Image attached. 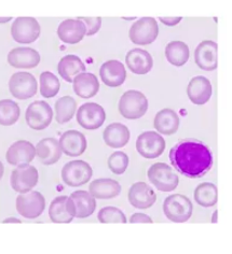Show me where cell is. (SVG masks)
I'll use <instances>...</instances> for the list:
<instances>
[{
    "mask_svg": "<svg viewBox=\"0 0 232 254\" xmlns=\"http://www.w3.org/2000/svg\"><path fill=\"white\" fill-rule=\"evenodd\" d=\"M125 20H127V21H132V20H135V17H125Z\"/></svg>",
    "mask_w": 232,
    "mask_h": 254,
    "instance_id": "f6af8a7d",
    "label": "cell"
},
{
    "mask_svg": "<svg viewBox=\"0 0 232 254\" xmlns=\"http://www.w3.org/2000/svg\"><path fill=\"white\" fill-rule=\"evenodd\" d=\"M87 29L85 24L79 18H69L63 21L57 28V36L64 43H79L86 36Z\"/></svg>",
    "mask_w": 232,
    "mask_h": 254,
    "instance_id": "d6986e66",
    "label": "cell"
},
{
    "mask_svg": "<svg viewBox=\"0 0 232 254\" xmlns=\"http://www.w3.org/2000/svg\"><path fill=\"white\" fill-rule=\"evenodd\" d=\"M62 149L56 138H43L36 145V156L43 165H53L62 156Z\"/></svg>",
    "mask_w": 232,
    "mask_h": 254,
    "instance_id": "d4e9b609",
    "label": "cell"
},
{
    "mask_svg": "<svg viewBox=\"0 0 232 254\" xmlns=\"http://www.w3.org/2000/svg\"><path fill=\"white\" fill-rule=\"evenodd\" d=\"M101 223H126V217L121 209L117 207H104L98 213Z\"/></svg>",
    "mask_w": 232,
    "mask_h": 254,
    "instance_id": "d590c367",
    "label": "cell"
},
{
    "mask_svg": "<svg viewBox=\"0 0 232 254\" xmlns=\"http://www.w3.org/2000/svg\"><path fill=\"white\" fill-rule=\"evenodd\" d=\"M148 179L161 192H172L178 186V176L165 163H156L148 170Z\"/></svg>",
    "mask_w": 232,
    "mask_h": 254,
    "instance_id": "277c9868",
    "label": "cell"
},
{
    "mask_svg": "<svg viewBox=\"0 0 232 254\" xmlns=\"http://www.w3.org/2000/svg\"><path fill=\"white\" fill-rule=\"evenodd\" d=\"M55 120L57 123L65 124L75 116L77 103L72 96H63L55 103Z\"/></svg>",
    "mask_w": 232,
    "mask_h": 254,
    "instance_id": "d6a6232c",
    "label": "cell"
},
{
    "mask_svg": "<svg viewBox=\"0 0 232 254\" xmlns=\"http://www.w3.org/2000/svg\"><path fill=\"white\" fill-rule=\"evenodd\" d=\"M217 219H218V211L215 210L213 212V217H212V223H217Z\"/></svg>",
    "mask_w": 232,
    "mask_h": 254,
    "instance_id": "b9f144b4",
    "label": "cell"
},
{
    "mask_svg": "<svg viewBox=\"0 0 232 254\" xmlns=\"http://www.w3.org/2000/svg\"><path fill=\"white\" fill-rule=\"evenodd\" d=\"M21 110L15 101L11 99L0 100V125L11 126L20 119Z\"/></svg>",
    "mask_w": 232,
    "mask_h": 254,
    "instance_id": "836d02e7",
    "label": "cell"
},
{
    "mask_svg": "<svg viewBox=\"0 0 232 254\" xmlns=\"http://www.w3.org/2000/svg\"><path fill=\"white\" fill-rule=\"evenodd\" d=\"M11 35L18 43H31L40 35V25L34 17H17L12 24Z\"/></svg>",
    "mask_w": 232,
    "mask_h": 254,
    "instance_id": "30bf717a",
    "label": "cell"
},
{
    "mask_svg": "<svg viewBox=\"0 0 232 254\" xmlns=\"http://www.w3.org/2000/svg\"><path fill=\"white\" fill-rule=\"evenodd\" d=\"M159 35V26L153 17H141L130 28V39L138 46H147L156 41Z\"/></svg>",
    "mask_w": 232,
    "mask_h": 254,
    "instance_id": "5b68a950",
    "label": "cell"
},
{
    "mask_svg": "<svg viewBox=\"0 0 232 254\" xmlns=\"http://www.w3.org/2000/svg\"><path fill=\"white\" fill-rule=\"evenodd\" d=\"M57 71L61 77L69 83H73L77 75L86 72V65L77 55H66L60 61L57 65Z\"/></svg>",
    "mask_w": 232,
    "mask_h": 254,
    "instance_id": "83f0119b",
    "label": "cell"
},
{
    "mask_svg": "<svg viewBox=\"0 0 232 254\" xmlns=\"http://www.w3.org/2000/svg\"><path fill=\"white\" fill-rule=\"evenodd\" d=\"M160 21L165 24L166 26H175V25L182 21V17H160Z\"/></svg>",
    "mask_w": 232,
    "mask_h": 254,
    "instance_id": "ab89813d",
    "label": "cell"
},
{
    "mask_svg": "<svg viewBox=\"0 0 232 254\" xmlns=\"http://www.w3.org/2000/svg\"><path fill=\"white\" fill-rule=\"evenodd\" d=\"M12 20V17H0V24H3V23H7L9 21Z\"/></svg>",
    "mask_w": 232,
    "mask_h": 254,
    "instance_id": "7bdbcfd3",
    "label": "cell"
},
{
    "mask_svg": "<svg viewBox=\"0 0 232 254\" xmlns=\"http://www.w3.org/2000/svg\"><path fill=\"white\" fill-rule=\"evenodd\" d=\"M9 90L12 96L24 100L35 96L38 90V84L33 74L20 71L14 73L10 78Z\"/></svg>",
    "mask_w": 232,
    "mask_h": 254,
    "instance_id": "9c48e42d",
    "label": "cell"
},
{
    "mask_svg": "<svg viewBox=\"0 0 232 254\" xmlns=\"http://www.w3.org/2000/svg\"><path fill=\"white\" fill-rule=\"evenodd\" d=\"M60 81L56 75L50 71L40 74V93L44 98H52L60 91Z\"/></svg>",
    "mask_w": 232,
    "mask_h": 254,
    "instance_id": "e575fe53",
    "label": "cell"
},
{
    "mask_svg": "<svg viewBox=\"0 0 232 254\" xmlns=\"http://www.w3.org/2000/svg\"><path fill=\"white\" fill-rule=\"evenodd\" d=\"M60 145L63 153L68 156H79L85 153L87 150L88 142L86 136L81 131L76 129L67 130L60 138Z\"/></svg>",
    "mask_w": 232,
    "mask_h": 254,
    "instance_id": "e0dca14e",
    "label": "cell"
},
{
    "mask_svg": "<svg viewBox=\"0 0 232 254\" xmlns=\"http://www.w3.org/2000/svg\"><path fill=\"white\" fill-rule=\"evenodd\" d=\"M3 173H4V167H3V164L0 162V180H1V178L3 176Z\"/></svg>",
    "mask_w": 232,
    "mask_h": 254,
    "instance_id": "ee69618b",
    "label": "cell"
},
{
    "mask_svg": "<svg viewBox=\"0 0 232 254\" xmlns=\"http://www.w3.org/2000/svg\"><path fill=\"white\" fill-rule=\"evenodd\" d=\"M102 81L109 87H118L123 84L126 71L123 64L117 60H112L103 64L100 69Z\"/></svg>",
    "mask_w": 232,
    "mask_h": 254,
    "instance_id": "ffe728a7",
    "label": "cell"
},
{
    "mask_svg": "<svg viewBox=\"0 0 232 254\" xmlns=\"http://www.w3.org/2000/svg\"><path fill=\"white\" fill-rule=\"evenodd\" d=\"M130 130L124 124L121 123L109 124L104 132H103V138H104L105 143L108 147L114 149L124 147L130 140Z\"/></svg>",
    "mask_w": 232,
    "mask_h": 254,
    "instance_id": "4316f807",
    "label": "cell"
},
{
    "mask_svg": "<svg viewBox=\"0 0 232 254\" xmlns=\"http://www.w3.org/2000/svg\"><path fill=\"white\" fill-rule=\"evenodd\" d=\"M195 199L200 206L204 208L215 206L218 200L217 187L210 182L199 184L195 190Z\"/></svg>",
    "mask_w": 232,
    "mask_h": 254,
    "instance_id": "1f68e13d",
    "label": "cell"
},
{
    "mask_svg": "<svg viewBox=\"0 0 232 254\" xmlns=\"http://www.w3.org/2000/svg\"><path fill=\"white\" fill-rule=\"evenodd\" d=\"M39 175L35 166L31 165H24V166L17 167L12 171L10 182L11 187L15 192L23 194L27 193L33 190L38 183Z\"/></svg>",
    "mask_w": 232,
    "mask_h": 254,
    "instance_id": "4fadbf2b",
    "label": "cell"
},
{
    "mask_svg": "<svg viewBox=\"0 0 232 254\" xmlns=\"http://www.w3.org/2000/svg\"><path fill=\"white\" fill-rule=\"evenodd\" d=\"M46 208V199L37 190L23 193L16 198V210L26 219H36L43 213Z\"/></svg>",
    "mask_w": 232,
    "mask_h": 254,
    "instance_id": "52a82bcc",
    "label": "cell"
},
{
    "mask_svg": "<svg viewBox=\"0 0 232 254\" xmlns=\"http://www.w3.org/2000/svg\"><path fill=\"white\" fill-rule=\"evenodd\" d=\"M49 217L54 223H70L76 218V207L68 196H57L49 207Z\"/></svg>",
    "mask_w": 232,
    "mask_h": 254,
    "instance_id": "5bb4252c",
    "label": "cell"
},
{
    "mask_svg": "<svg viewBox=\"0 0 232 254\" xmlns=\"http://www.w3.org/2000/svg\"><path fill=\"white\" fill-rule=\"evenodd\" d=\"M92 168L85 161H72L62 169V179L69 187L77 188L90 181L92 177Z\"/></svg>",
    "mask_w": 232,
    "mask_h": 254,
    "instance_id": "ba28073f",
    "label": "cell"
},
{
    "mask_svg": "<svg viewBox=\"0 0 232 254\" xmlns=\"http://www.w3.org/2000/svg\"><path fill=\"white\" fill-rule=\"evenodd\" d=\"M128 166V156L122 151L114 152L108 158V167L114 174L122 175L124 174Z\"/></svg>",
    "mask_w": 232,
    "mask_h": 254,
    "instance_id": "8d00e7d4",
    "label": "cell"
},
{
    "mask_svg": "<svg viewBox=\"0 0 232 254\" xmlns=\"http://www.w3.org/2000/svg\"><path fill=\"white\" fill-rule=\"evenodd\" d=\"M157 200V195L152 188L145 182H136L128 190V201L137 209L150 208Z\"/></svg>",
    "mask_w": 232,
    "mask_h": 254,
    "instance_id": "ac0fdd59",
    "label": "cell"
},
{
    "mask_svg": "<svg viewBox=\"0 0 232 254\" xmlns=\"http://www.w3.org/2000/svg\"><path fill=\"white\" fill-rule=\"evenodd\" d=\"M36 156L35 145L26 140H18L8 149L5 153V160L13 166L20 167L28 165Z\"/></svg>",
    "mask_w": 232,
    "mask_h": 254,
    "instance_id": "9a60e30c",
    "label": "cell"
},
{
    "mask_svg": "<svg viewBox=\"0 0 232 254\" xmlns=\"http://www.w3.org/2000/svg\"><path fill=\"white\" fill-rule=\"evenodd\" d=\"M165 56L173 66L182 67L189 60V48L183 41H172L165 48Z\"/></svg>",
    "mask_w": 232,
    "mask_h": 254,
    "instance_id": "4dcf8cb0",
    "label": "cell"
},
{
    "mask_svg": "<svg viewBox=\"0 0 232 254\" xmlns=\"http://www.w3.org/2000/svg\"><path fill=\"white\" fill-rule=\"evenodd\" d=\"M89 193L95 199H112L121 193V186L118 181L109 178H101L91 182Z\"/></svg>",
    "mask_w": 232,
    "mask_h": 254,
    "instance_id": "cb8c5ba5",
    "label": "cell"
},
{
    "mask_svg": "<svg viewBox=\"0 0 232 254\" xmlns=\"http://www.w3.org/2000/svg\"><path fill=\"white\" fill-rule=\"evenodd\" d=\"M53 119V111L51 106L43 100H37L31 103L25 113V120L31 129H46Z\"/></svg>",
    "mask_w": 232,
    "mask_h": 254,
    "instance_id": "8992f818",
    "label": "cell"
},
{
    "mask_svg": "<svg viewBox=\"0 0 232 254\" xmlns=\"http://www.w3.org/2000/svg\"><path fill=\"white\" fill-rule=\"evenodd\" d=\"M130 223H153L152 219L145 213H134L130 218Z\"/></svg>",
    "mask_w": 232,
    "mask_h": 254,
    "instance_id": "f35d334b",
    "label": "cell"
},
{
    "mask_svg": "<svg viewBox=\"0 0 232 254\" xmlns=\"http://www.w3.org/2000/svg\"><path fill=\"white\" fill-rule=\"evenodd\" d=\"M8 63L14 68H35L40 63V54L31 48H15L8 54Z\"/></svg>",
    "mask_w": 232,
    "mask_h": 254,
    "instance_id": "44dd1931",
    "label": "cell"
},
{
    "mask_svg": "<svg viewBox=\"0 0 232 254\" xmlns=\"http://www.w3.org/2000/svg\"><path fill=\"white\" fill-rule=\"evenodd\" d=\"M171 163L178 173L188 178H201L213 166V153L208 145L197 139H184L170 151Z\"/></svg>",
    "mask_w": 232,
    "mask_h": 254,
    "instance_id": "6da1fadb",
    "label": "cell"
},
{
    "mask_svg": "<svg viewBox=\"0 0 232 254\" xmlns=\"http://www.w3.org/2000/svg\"><path fill=\"white\" fill-rule=\"evenodd\" d=\"M126 66L135 74H146L153 66L152 56L143 49H133L126 53Z\"/></svg>",
    "mask_w": 232,
    "mask_h": 254,
    "instance_id": "7402d4cb",
    "label": "cell"
},
{
    "mask_svg": "<svg viewBox=\"0 0 232 254\" xmlns=\"http://www.w3.org/2000/svg\"><path fill=\"white\" fill-rule=\"evenodd\" d=\"M217 43L212 40H204L196 48L195 60L197 65L205 71L215 70L218 65Z\"/></svg>",
    "mask_w": 232,
    "mask_h": 254,
    "instance_id": "2e32d148",
    "label": "cell"
},
{
    "mask_svg": "<svg viewBox=\"0 0 232 254\" xmlns=\"http://www.w3.org/2000/svg\"><path fill=\"white\" fill-rule=\"evenodd\" d=\"M2 223H22V221L16 219V218H8V219L3 220Z\"/></svg>",
    "mask_w": 232,
    "mask_h": 254,
    "instance_id": "60d3db41",
    "label": "cell"
},
{
    "mask_svg": "<svg viewBox=\"0 0 232 254\" xmlns=\"http://www.w3.org/2000/svg\"><path fill=\"white\" fill-rule=\"evenodd\" d=\"M76 207V218L85 219L92 215L96 208V200L87 190H75L70 194Z\"/></svg>",
    "mask_w": 232,
    "mask_h": 254,
    "instance_id": "f546056e",
    "label": "cell"
},
{
    "mask_svg": "<svg viewBox=\"0 0 232 254\" xmlns=\"http://www.w3.org/2000/svg\"><path fill=\"white\" fill-rule=\"evenodd\" d=\"M74 92L81 98H92L100 90V82L91 72H82L73 81Z\"/></svg>",
    "mask_w": 232,
    "mask_h": 254,
    "instance_id": "484cf974",
    "label": "cell"
},
{
    "mask_svg": "<svg viewBox=\"0 0 232 254\" xmlns=\"http://www.w3.org/2000/svg\"><path fill=\"white\" fill-rule=\"evenodd\" d=\"M193 206L190 199L182 194L167 196L163 202V212L166 218L175 223H184L192 215Z\"/></svg>",
    "mask_w": 232,
    "mask_h": 254,
    "instance_id": "3957f363",
    "label": "cell"
},
{
    "mask_svg": "<svg viewBox=\"0 0 232 254\" xmlns=\"http://www.w3.org/2000/svg\"><path fill=\"white\" fill-rule=\"evenodd\" d=\"M164 138L156 131H145L136 139V150L138 153L148 160L157 158L164 152Z\"/></svg>",
    "mask_w": 232,
    "mask_h": 254,
    "instance_id": "8fae6325",
    "label": "cell"
},
{
    "mask_svg": "<svg viewBox=\"0 0 232 254\" xmlns=\"http://www.w3.org/2000/svg\"><path fill=\"white\" fill-rule=\"evenodd\" d=\"M80 21L83 22L87 29V36H93L100 30L102 26L101 17H78Z\"/></svg>",
    "mask_w": 232,
    "mask_h": 254,
    "instance_id": "74e56055",
    "label": "cell"
},
{
    "mask_svg": "<svg viewBox=\"0 0 232 254\" xmlns=\"http://www.w3.org/2000/svg\"><path fill=\"white\" fill-rule=\"evenodd\" d=\"M154 128L162 135L175 134L179 127L178 114L172 109L160 110L153 121Z\"/></svg>",
    "mask_w": 232,
    "mask_h": 254,
    "instance_id": "f1b7e54d",
    "label": "cell"
},
{
    "mask_svg": "<svg viewBox=\"0 0 232 254\" xmlns=\"http://www.w3.org/2000/svg\"><path fill=\"white\" fill-rule=\"evenodd\" d=\"M106 112L101 105L95 103L83 104L77 111V122L89 130L98 129L104 124Z\"/></svg>",
    "mask_w": 232,
    "mask_h": 254,
    "instance_id": "7c38bea8",
    "label": "cell"
},
{
    "mask_svg": "<svg viewBox=\"0 0 232 254\" xmlns=\"http://www.w3.org/2000/svg\"><path fill=\"white\" fill-rule=\"evenodd\" d=\"M118 108L121 116L124 119L137 120L147 112L148 100L141 92L130 90L122 95Z\"/></svg>",
    "mask_w": 232,
    "mask_h": 254,
    "instance_id": "7a4b0ae2",
    "label": "cell"
},
{
    "mask_svg": "<svg viewBox=\"0 0 232 254\" xmlns=\"http://www.w3.org/2000/svg\"><path fill=\"white\" fill-rule=\"evenodd\" d=\"M187 95L191 103L195 105H204L212 96V84L208 78L195 77L189 82L187 87Z\"/></svg>",
    "mask_w": 232,
    "mask_h": 254,
    "instance_id": "603a6c76",
    "label": "cell"
}]
</instances>
